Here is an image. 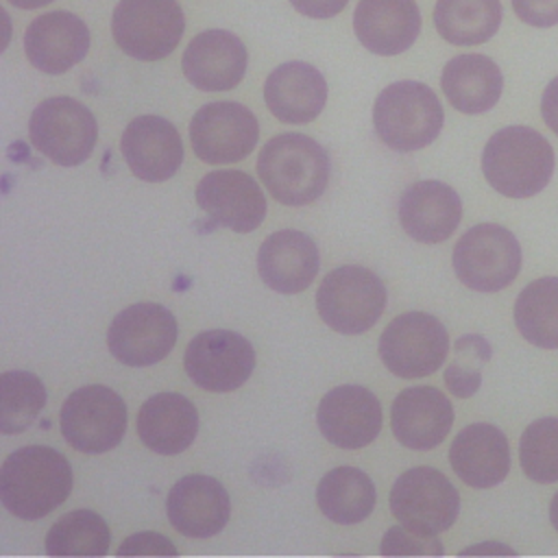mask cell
I'll use <instances>...</instances> for the list:
<instances>
[{
    "label": "cell",
    "mask_w": 558,
    "mask_h": 558,
    "mask_svg": "<svg viewBox=\"0 0 558 558\" xmlns=\"http://www.w3.org/2000/svg\"><path fill=\"white\" fill-rule=\"evenodd\" d=\"M440 87L453 109L475 116L497 105L504 76L499 65L486 54H458L447 61Z\"/></svg>",
    "instance_id": "83f0119b"
},
{
    "label": "cell",
    "mask_w": 558,
    "mask_h": 558,
    "mask_svg": "<svg viewBox=\"0 0 558 558\" xmlns=\"http://www.w3.org/2000/svg\"><path fill=\"white\" fill-rule=\"evenodd\" d=\"M482 172L495 192L510 198H530L554 174V148L530 126H504L484 146Z\"/></svg>",
    "instance_id": "7a4b0ae2"
},
{
    "label": "cell",
    "mask_w": 558,
    "mask_h": 558,
    "mask_svg": "<svg viewBox=\"0 0 558 558\" xmlns=\"http://www.w3.org/2000/svg\"><path fill=\"white\" fill-rule=\"evenodd\" d=\"M373 480L355 466H336L323 475L316 488V504L320 512L340 525L364 521L375 508Z\"/></svg>",
    "instance_id": "f1b7e54d"
},
{
    "label": "cell",
    "mask_w": 558,
    "mask_h": 558,
    "mask_svg": "<svg viewBox=\"0 0 558 558\" xmlns=\"http://www.w3.org/2000/svg\"><path fill=\"white\" fill-rule=\"evenodd\" d=\"M490 344L480 333H466L453 344V360L445 368V384L451 395L466 399L482 384V368L490 360Z\"/></svg>",
    "instance_id": "e575fe53"
},
{
    "label": "cell",
    "mask_w": 558,
    "mask_h": 558,
    "mask_svg": "<svg viewBox=\"0 0 558 558\" xmlns=\"http://www.w3.org/2000/svg\"><path fill=\"white\" fill-rule=\"evenodd\" d=\"M264 100L279 122L307 124L327 102V83L314 65L288 61L268 74Z\"/></svg>",
    "instance_id": "484cf974"
},
{
    "label": "cell",
    "mask_w": 558,
    "mask_h": 558,
    "mask_svg": "<svg viewBox=\"0 0 558 558\" xmlns=\"http://www.w3.org/2000/svg\"><path fill=\"white\" fill-rule=\"evenodd\" d=\"M185 17L177 0H120L111 35L122 52L140 61L166 59L181 41Z\"/></svg>",
    "instance_id": "ba28073f"
},
{
    "label": "cell",
    "mask_w": 558,
    "mask_h": 558,
    "mask_svg": "<svg viewBox=\"0 0 558 558\" xmlns=\"http://www.w3.org/2000/svg\"><path fill=\"white\" fill-rule=\"evenodd\" d=\"M449 464L471 488H493L510 471L508 438L490 423L466 425L449 447Z\"/></svg>",
    "instance_id": "d4e9b609"
},
{
    "label": "cell",
    "mask_w": 558,
    "mask_h": 558,
    "mask_svg": "<svg viewBox=\"0 0 558 558\" xmlns=\"http://www.w3.org/2000/svg\"><path fill=\"white\" fill-rule=\"evenodd\" d=\"M126 432V405L107 386H83L68 395L61 408V434L81 453H105L120 445Z\"/></svg>",
    "instance_id": "8fae6325"
},
{
    "label": "cell",
    "mask_w": 558,
    "mask_h": 558,
    "mask_svg": "<svg viewBox=\"0 0 558 558\" xmlns=\"http://www.w3.org/2000/svg\"><path fill=\"white\" fill-rule=\"evenodd\" d=\"M349 0H290V4L305 17L327 20L338 15Z\"/></svg>",
    "instance_id": "f35d334b"
},
{
    "label": "cell",
    "mask_w": 558,
    "mask_h": 558,
    "mask_svg": "<svg viewBox=\"0 0 558 558\" xmlns=\"http://www.w3.org/2000/svg\"><path fill=\"white\" fill-rule=\"evenodd\" d=\"M445 122L436 94L418 81H399L384 87L373 105V124L379 140L399 153L429 146Z\"/></svg>",
    "instance_id": "277c9868"
},
{
    "label": "cell",
    "mask_w": 558,
    "mask_h": 558,
    "mask_svg": "<svg viewBox=\"0 0 558 558\" xmlns=\"http://www.w3.org/2000/svg\"><path fill=\"white\" fill-rule=\"evenodd\" d=\"M264 187L283 205H307L320 198L329 183L327 150L303 133H279L257 157Z\"/></svg>",
    "instance_id": "3957f363"
},
{
    "label": "cell",
    "mask_w": 558,
    "mask_h": 558,
    "mask_svg": "<svg viewBox=\"0 0 558 558\" xmlns=\"http://www.w3.org/2000/svg\"><path fill=\"white\" fill-rule=\"evenodd\" d=\"M46 405L41 379L28 371H7L0 375V432L20 434L33 425Z\"/></svg>",
    "instance_id": "d6a6232c"
},
{
    "label": "cell",
    "mask_w": 558,
    "mask_h": 558,
    "mask_svg": "<svg viewBox=\"0 0 558 558\" xmlns=\"http://www.w3.org/2000/svg\"><path fill=\"white\" fill-rule=\"evenodd\" d=\"M390 510L410 532L436 536L456 523L460 495L440 471L414 466L401 473L392 484Z\"/></svg>",
    "instance_id": "9c48e42d"
},
{
    "label": "cell",
    "mask_w": 558,
    "mask_h": 558,
    "mask_svg": "<svg viewBox=\"0 0 558 558\" xmlns=\"http://www.w3.org/2000/svg\"><path fill=\"white\" fill-rule=\"evenodd\" d=\"M451 425L453 405L438 388L412 386L392 401L390 427L395 438L408 449H434L445 440Z\"/></svg>",
    "instance_id": "44dd1931"
},
{
    "label": "cell",
    "mask_w": 558,
    "mask_h": 558,
    "mask_svg": "<svg viewBox=\"0 0 558 558\" xmlns=\"http://www.w3.org/2000/svg\"><path fill=\"white\" fill-rule=\"evenodd\" d=\"M168 519L177 532L190 538L218 534L231 514L227 488L209 475H185L168 493Z\"/></svg>",
    "instance_id": "d6986e66"
},
{
    "label": "cell",
    "mask_w": 558,
    "mask_h": 558,
    "mask_svg": "<svg viewBox=\"0 0 558 558\" xmlns=\"http://www.w3.org/2000/svg\"><path fill=\"white\" fill-rule=\"evenodd\" d=\"M517 17L536 28L558 24V0H512Z\"/></svg>",
    "instance_id": "74e56055"
},
{
    "label": "cell",
    "mask_w": 558,
    "mask_h": 558,
    "mask_svg": "<svg viewBox=\"0 0 558 558\" xmlns=\"http://www.w3.org/2000/svg\"><path fill=\"white\" fill-rule=\"evenodd\" d=\"M246 63L248 54L240 37L222 28L198 33L181 59L185 78L201 92L233 89L244 78Z\"/></svg>",
    "instance_id": "ac0fdd59"
},
{
    "label": "cell",
    "mask_w": 558,
    "mask_h": 558,
    "mask_svg": "<svg viewBox=\"0 0 558 558\" xmlns=\"http://www.w3.org/2000/svg\"><path fill=\"white\" fill-rule=\"evenodd\" d=\"M177 333V318L168 307L159 303H135L111 320L107 347L126 366H150L174 349Z\"/></svg>",
    "instance_id": "4fadbf2b"
},
{
    "label": "cell",
    "mask_w": 558,
    "mask_h": 558,
    "mask_svg": "<svg viewBox=\"0 0 558 558\" xmlns=\"http://www.w3.org/2000/svg\"><path fill=\"white\" fill-rule=\"evenodd\" d=\"M196 203L214 225L235 233L255 231L266 218V198L257 181L242 170H216L196 185Z\"/></svg>",
    "instance_id": "9a60e30c"
},
{
    "label": "cell",
    "mask_w": 558,
    "mask_h": 558,
    "mask_svg": "<svg viewBox=\"0 0 558 558\" xmlns=\"http://www.w3.org/2000/svg\"><path fill=\"white\" fill-rule=\"evenodd\" d=\"M198 432L194 403L179 392H159L146 399L137 412L140 440L159 456L185 451Z\"/></svg>",
    "instance_id": "4316f807"
},
{
    "label": "cell",
    "mask_w": 558,
    "mask_h": 558,
    "mask_svg": "<svg viewBox=\"0 0 558 558\" xmlns=\"http://www.w3.org/2000/svg\"><path fill=\"white\" fill-rule=\"evenodd\" d=\"M259 124L253 111L233 100L203 105L190 122L194 155L205 163H233L257 144Z\"/></svg>",
    "instance_id": "5bb4252c"
},
{
    "label": "cell",
    "mask_w": 558,
    "mask_h": 558,
    "mask_svg": "<svg viewBox=\"0 0 558 558\" xmlns=\"http://www.w3.org/2000/svg\"><path fill=\"white\" fill-rule=\"evenodd\" d=\"M89 50L87 24L68 11L35 17L24 33V52L35 70L63 74L85 59Z\"/></svg>",
    "instance_id": "ffe728a7"
},
{
    "label": "cell",
    "mask_w": 558,
    "mask_h": 558,
    "mask_svg": "<svg viewBox=\"0 0 558 558\" xmlns=\"http://www.w3.org/2000/svg\"><path fill=\"white\" fill-rule=\"evenodd\" d=\"M501 24L499 0H438L434 26L453 46H477L488 41Z\"/></svg>",
    "instance_id": "f546056e"
},
{
    "label": "cell",
    "mask_w": 558,
    "mask_h": 558,
    "mask_svg": "<svg viewBox=\"0 0 558 558\" xmlns=\"http://www.w3.org/2000/svg\"><path fill=\"white\" fill-rule=\"evenodd\" d=\"M514 325L530 344L558 349V277H541L519 292Z\"/></svg>",
    "instance_id": "4dcf8cb0"
},
{
    "label": "cell",
    "mask_w": 558,
    "mask_h": 558,
    "mask_svg": "<svg viewBox=\"0 0 558 558\" xmlns=\"http://www.w3.org/2000/svg\"><path fill=\"white\" fill-rule=\"evenodd\" d=\"M449 353L445 325L425 312H408L388 323L379 336L384 366L403 379L436 373Z\"/></svg>",
    "instance_id": "30bf717a"
},
{
    "label": "cell",
    "mask_w": 558,
    "mask_h": 558,
    "mask_svg": "<svg viewBox=\"0 0 558 558\" xmlns=\"http://www.w3.org/2000/svg\"><path fill=\"white\" fill-rule=\"evenodd\" d=\"M353 31L368 52L401 54L421 33V11L414 0H357Z\"/></svg>",
    "instance_id": "cb8c5ba5"
},
{
    "label": "cell",
    "mask_w": 558,
    "mask_h": 558,
    "mask_svg": "<svg viewBox=\"0 0 558 558\" xmlns=\"http://www.w3.org/2000/svg\"><path fill=\"white\" fill-rule=\"evenodd\" d=\"M456 277L471 290L497 292L521 270V246L506 227L482 222L471 227L453 246Z\"/></svg>",
    "instance_id": "52a82bcc"
},
{
    "label": "cell",
    "mask_w": 558,
    "mask_h": 558,
    "mask_svg": "<svg viewBox=\"0 0 558 558\" xmlns=\"http://www.w3.org/2000/svg\"><path fill=\"white\" fill-rule=\"evenodd\" d=\"M31 144L57 166L83 163L98 140V124L94 113L70 96H54L41 100L28 122Z\"/></svg>",
    "instance_id": "8992f818"
},
{
    "label": "cell",
    "mask_w": 558,
    "mask_h": 558,
    "mask_svg": "<svg viewBox=\"0 0 558 558\" xmlns=\"http://www.w3.org/2000/svg\"><path fill=\"white\" fill-rule=\"evenodd\" d=\"M549 521H551L554 530L558 532V493L551 497V504H549Z\"/></svg>",
    "instance_id": "b9f144b4"
},
{
    "label": "cell",
    "mask_w": 558,
    "mask_h": 558,
    "mask_svg": "<svg viewBox=\"0 0 558 558\" xmlns=\"http://www.w3.org/2000/svg\"><path fill=\"white\" fill-rule=\"evenodd\" d=\"M183 366L198 388L209 392H231L251 377L255 368V349L235 331L209 329L190 340Z\"/></svg>",
    "instance_id": "7c38bea8"
},
{
    "label": "cell",
    "mask_w": 558,
    "mask_h": 558,
    "mask_svg": "<svg viewBox=\"0 0 558 558\" xmlns=\"http://www.w3.org/2000/svg\"><path fill=\"white\" fill-rule=\"evenodd\" d=\"M174 556L177 547L157 532H140L129 536L120 547H118V556Z\"/></svg>",
    "instance_id": "8d00e7d4"
},
{
    "label": "cell",
    "mask_w": 558,
    "mask_h": 558,
    "mask_svg": "<svg viewBox=\"0 0 558 558\" xmlns=\"http://www.w3.org/2000/svg\"><path fill=\"white\" fill-rule=\"evenodd\" d=\"M109 538V525L98 512L72 510L48 530L46 551L50 556H105Z\"/></svg>",
    "instance_id": "1f68e13d"
},
{
    "label": "cell",
    "mask_w": 558,
    "mask_h": 558,
    "mask_svg": "<svg viewBox=\"0 0 558 558\" xmlns=\"http://www.w3.org/2000/svg\"><path fill=\"white\" fill-rule=\"evenodd\" d=\"M386 299V288L373 270L347 264L320 281L316 310L333 331L357 336L379 320Z\"/></svg>",
    "instance_id": "5b68a950"
},
{
    "label": "cell",
    "mask_w": 558,
    "mask_h": 558,
    "mask_svg": "<svg viewBox=\"0 0 558 558\" xmlns=\"http://www.w3.org/2000/svg\"><path fill=\"white\" fill-rule=\"evenodd\" d=\"M13 7L17 9H39V7H46L50 4L52 0H9Z\"/></svg>",
    "instance_id": "60d3db41"
},
{
    "label": "cell",
    "mask_w": 558,
    "mask_h": 558,
    "mask_svg": "<svg viewBox=\"0 0 558 558\" xmlns=\"http://www.w3.org/2000/svg\"><path fill=\"white\" fill-rule=\"evenodd\" d=\"M381 554H442V545L434 536H421L403 525H395L384 536Z\"/></svg>",
    "instance_id": "d590c367"
},
{
    "label": "cell",
    "mask_w": 558,
    "mask_h": 558,
    "mask_svg": "<svg viewBox=\"0 0 558 558\" xmlns=\"http://www.w3.org/2000/svg\"><path fill=\"white\" fill-rule=\"evenodd\" d=\"M462 218L458 192L442 181H416L399 198V222L421 244L445 242Z\"/></svg>",
    "instance_id": "7402d4cb"
},
{
    "label": "cell",
    "mask_w": 558,
    "mask_h": 558,
    "mask_svg": "<svg viewBox=\"0 0 558 558\" xmlns=\"http://www.w3.org/2000/svg\"><path fill=\"white\" fill-rule=\"evenodd\" d=\"M318 246L296 229L270 233L257 251V272L262 281L281 294H296L310 288L318 275Z\"/></svg>",
    "instance_id": "603a6c76"
},
{
    "label": "cell",
    "mask_w": 558,
    "mask_h": 558,
    "mask_svg": "<svg viewBox=\"0 0 558 558\" xmlns=\"http://www.w3.org/2000/svg\"><path fill=\"white\" fill-rule=\"evenodd\" d=\"M72 490V466L52 447L15 449L0 469V501L17 519H41L61 506Z\"/></svg>",
    "instance_id": "6da1fadb"
},
{
    "label": "cell",
    "mask_w": 558,
    "mask_h": 558,
    "mask_svg": "<svg viewBox=\"0 0 558 558\" xmlns=\"http://www.w3.org/2000/svg\"><path fill=\"white\" fill-rule=\"evenodd\" d=\"M316 423L331 445L340 449H362L371 445L381 429V405L364 386H336L320 399Z\"/></svg>",
    "instance_id": "2e32d148"
},
{
    "label": "cell",
    "mask_w": 558,
    "mask_h": 558,
    "mask_svg": "<svg viewBox=\"0 0 558 558\" xmlns=\"http://www.w3.org/2000/svg\"><path fill=\"white\" fill-rule=\"evenodd\" d=\"M523 473L538 484L558 482V418L545 416L525 427L519 442Z\"/></svg>",
    "instance_id": "836d02e7"
},
{
    "label": "cell",
    "mask_w": 558,
    "mask_h": 558,
    "mask_svg": "<svg viewBox=\"0 0 558 558\" xmlns=\"http://www.w3.org/2000/svg\"><path fill=\"white\" fill-rule=\"evenodd\" d=\"M541 113L545 124L558 135V76L549 81L541 98Z\"/></svg>",
    "instance_id": "ab89813d"
},
{
    "label": "cell",
    "mask_w": 558,
    "mask_h": 558,
    "mask_svg": "<svg viewBox=\"0 0 558 558\" xmlns=\"http://www.w3.org/2000/svg\"><path fill=\"white\" fill-rule=\"evenodd\" d=\"M120 150L131 172L148 183L174 177L183 161V142L174 124L159 116L133 118L120 140Z\"/></svg>",
    "instance_id": "e0dca14e"
}]
</instances>
